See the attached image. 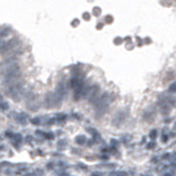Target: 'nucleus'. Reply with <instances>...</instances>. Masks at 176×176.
I'll return each instance as SVG.
<instances>
[{"mask_svg":"<svg viewBox=\"0 0 176 176\" xmlns=\"http://www.w3.org/2000/svg\"><path fill=\"white\" fill-rule=\"evenodd\" d=\"M102 26H103L102 23H99V24H98V29H101V28H102Z\"/></svg>","mask_w":176,"mask_h":176,"instance_id":"20e7f679","label":"nucleus"},{"mask_svg":"<svg viewBox=\"0 0 176 176\" xmlns=\"http://www.w3.org/2000/svg\"><path fill=\"white\" fill-rule=\"evenodd\" d=\"M83 18H84V20H89L90 18H91V17H90V13H88V12H85V13H84V15H83Z\"/></svg>","mask_w":176,"mask_h":176,"instance_id":"7ed1b4c3","label":"nucleus"},{"mask_svg":"<svg viewBox=\"0 0 176 176\" xmlns=\"http://www.w3.org/2000/svg\"><path fill=\"white\" fill-rule=\"evenodd\" d=\"M93 13L98 16V15H100V13H101V10H100L99 8H94V10H93Z\"/></svg>","mask_w":176,"mask_h":176,"instance_id":"f03ea898","label":"nucleus"},{"mask_svg":"<svg viewBox=\"0 0 176 176\" xmlns=\"http://www.w3.org/2000/svg\"><path fill=\"white\" fill-rule=\"evenodd\" d=\"M105 21H106L107 23H112V22H113L112 16H106V18H105Z\"/></svg>","mask_w":176,"mask_h":176,"instance_id":"f257e3e1","label":"nucleus"}]
</instances>
